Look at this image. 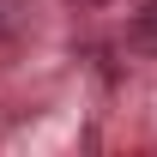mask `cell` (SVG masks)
Instances as JSON below:
<instances>
[{
    "instance_id": "6da1fadb",
    "label": "cell",
    "mask_w": 157,
    "mask_h": 157,
    "mask_svg": "<svg viewBox=\"0 0 157 157\" xmlns=\"http://www.w3.org/2000/svg\"><path fill=\"white\" fill-rule=\"evenodd\" d=\"M36 36V0H0V55H12Z\"/></svg>"
},
{
    "instance_id": "7a4b0ae2",
    "label": "cell",
    "mask_w": 157,
    "mask_h": 157,
    "mask_svg": "<svg viewBox=\"0 0 157 157\" xmlns=\"http://www.w3.org/2000/svg\"><path fill=\"white\" fill-rule=\"evenodd\" d=\"M127 42H133L139 55H157V0H145L133 12V24H127Z\"/></svg>"
},
{
    "instance_id": "3957f363",
    "label": "cell",
    "mask_w": 157,
    "mask_h": 157,
    "mask_svg": "<svg viewBox=\"0 0 157 157\" xmlns=\"http://www.w3.org/2000/svg\"><path fill=\"white\" fill-rule=\"evenodd\" d=\"M78 6H109V0H78Z\"/></svg>"
}]
</instances>
